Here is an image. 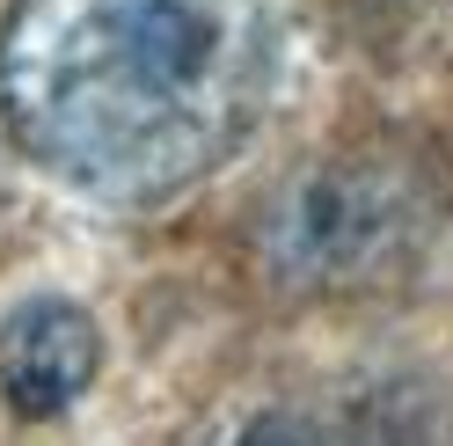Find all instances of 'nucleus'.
<instances>
[{
    "mask_svg": "<svg viewBox=\"0 0 453 446\" xmlns=\"http://www.w3.org/2000/svg\"><path fill=\"white\" fill-rule=\"evenodd\" d=\"M264 0H15L0 118L15 147L103 205H161L264 118Z\"/></svg>",
    "mask_w": 453,
    "mask_h": 446,
    "instance_id": "f257e3e1",
    "label": "nucleus"
},
{
    "mask_svg": "<svg viewBox=\"0 0 453 446\" xmlns=\"http://www.w3.org/2000/svg\"><path fill=\"white\" fill-rule=\"evenodd\" d=\"M96 358L103 337L73 300H30L0 329V396L22 417H51L96 381Z\"/></svg>",
    "mask_w": 453,
    "mask_h": 446,
    "instance_id": "f03ea898",
    "label": "nucleus"
},
{
    "mask_svg": "<svg viewBox=\"0 0 453 446\" xmlns=\"http://www.w3.org/2000/svg\"><path fill=\"white\" fill-rule=\"evenodd\" d=\"M242 446H278V425H257V432H249Z\"/></svg>",
    "mask_w": 453,
    "mask_h": 446,
    "instance_id": "7ed1b4c3",
    "label": "nucleus"
}]
</instances>
